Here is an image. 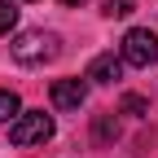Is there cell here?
Returning <instances> with one entry per match:
<instances>
[{
    "mask_svg": "<svg viewBox=\"0 0 158 158\" xmlns=\"http://www.w3.org/2000/svg\"><path fill=\"white\" fill-rule=\"evenodd\" d=\"M18 27V5L13 0H0V35H9Z\"/></svg>",
    "mask_w": 158,
    "mask_h": 158,
    "instance_id": "8",
    "label": "cell"
},
{
    "mask_svg": "<svg viewBox=\"0 0 158 158\" xmlns=\"http://www.w3.org/2000/svg\"><path fill=\"white\" fill-rule=\"evenodd\" d=\"M123 114H136V118H145V114H149V101H145L141 92H127V97H123Z\"/></svg>",
    "mask_w": 158,
    "mask_h": 158,
    "instance_id": "9",
    "label": "cell"
},
{
    "mask_svg": "<svg viewBox=\"0 0 158 158\" xmlns=\"http://www.w3.org/2000/svg\"><path fill=\"white\" fill-rule=\"evenodd\" d=\"M18 114H22V101H18V92L0 88V123H13Z\"/></svg>",
    "mask_w": 158,
    "mask_h": 158,
    "instance_id": "7",
    "label": "cell"
},
{
    "mask_svg": "<svg viewBox=\"0 0 158 158\" xmlns=\"http://www.w3.org/2000/svg\"><path fill=\"white\" fill-rule=\"evenodd\" d=\"M101 13H106V18H127V13H132V0H106Z\"/></svg>",
    "mask_w": 158,
    "mask_h": 158,
    "instance_id": "10",
    "label": "cell"
},
{
    "mask_svg": "<svg viewBox=\"0 0 158 158\" xmlns=\"http://www.w3.org/2000/svg\"><path fill=\"white\" fill-rule=\"evenodd\" d=\"M22 5H31V0H22Z\"/></svg>",
    "mask_w": 158,
    "mask_h": 158,
    "instance_id": "12",
    "label": "cell"
},
{
    "mask_svg": "<svg viewBox=\"0 0 158 158\" xmlns=\"http://www.w3.org/2000/svg\"><path fill=\"white\" fill-rule=\"evenodd\" d=\"M118 57H123V66H136V70H149L158 62V35L149 27H132L123 35V48H118Z\"/></svg>",
    "mask_w": 158,
    "mask_h": 158,
    "instance_id": "3",
    "label": "cell"
},
{
    "mask_svg": "<svg viewBox=\"0 0 158 158\" xmlns=\"http://www.w3.org/2000/svg\"><path fill=\"white\" fill-rule=\"evenodd\" d=\"M48 97H53L57 110H79V106L88 101V84H84V79H53Z\"/></svg>",
    "mask_w": 158,
    "mask_h": 158,
    "instance_id": "4",
    "label": "cell"
},
{
    "mask_svg": "<svg viewBox=\"0 0 158 158\" xmlns=\"http://www.w3.org/2000/svg\"><path fill=\"white\" fill-rule=\"evenodd\" d=\"M88 79H92V84H114V79H123V57H114V53H101V57H92V66H88Z\"/></svg>",
    "mask_w": 158,
    "mask_h": 158,
    "instance_id": "5",
    "label": "cell"
},
{
    "mask_svg": "<svg viewBox=\"0 0 158 158\" xmlns=\"http://www.w3.org/2000/svg\"><path fill=\"white\" fill-rule=\"evenodd\" d=\"M118 141V118H114V110L110 114H97L92 118V145H114Z\"/></svg>",
    "mask_w": 158,
    "mask_h": 158,
    "instance_id": "6",
    "label": "cell"
},
{
    "mask_svg": "<svg viewBox=\"0 0 158 158\" xmlns=\"http://www.w3.org/2000/svg\"><path fill=\"white\" fill-rule=\"evenodd\" d=\"M53 136V114H44V110H22L9 123V141L18 145V149H31V145H44Z\"/></svg>",
    "mask_w": 158,
    "mask_h": 158,
    "instance_id": "2",
    "label": "cell"
},
{
    "mask_svg": "<svg viewBox=\"0 0 158 158\" xmlns=\"http://www.w3.org/2000/svg\"><path fill=\"white\" fill-rule=\"evenodd\" d=\"M9 53H13V62H22V66H40V62H53V57L62 53V40L53 31H22L9 44Z\"/></svg>",
    "mask_w": 158,
    "mask_h": 158,
    "instance_id": "1",
    "label": "cell"
},
{
    "mask_svg": "<svg viewBox=\"0 0 158 158\" xmlns=\"http://www.w3.org/2000/svg\"><path fill=\"white\" fill-rule=\"evenodd\" d=\"M62 5H66V9H75V5H84V0H62Z\"/></svg>",
    "mask_w": 158,
    "mask_h": 158,
    "instance_id": "11",
    "label": "cell"
}]
</instances>
